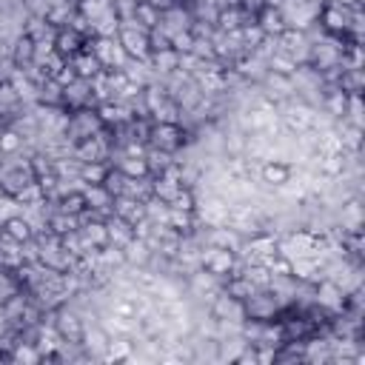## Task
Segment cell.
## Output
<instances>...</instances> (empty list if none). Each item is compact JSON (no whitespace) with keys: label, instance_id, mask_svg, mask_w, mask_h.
Listing matches in <instances>:
<instances>
[{"label":"cell","instance_id":"cell-1","mask_svg":"<svg viewBox=\"0 0 365 365\" xmlns=\"http://www.w3.org/2000/svg\"><path fill=\"white\" fill-rule=\"evenodd\" d=\"M188 140H191V134H188L180 123H154L151 131H148L151 148H160V151H165V154L180 151Z\"/></svg>","mask_w":365,"mask_h":365},{"label":"cell","instance_id":"cell-2","mask_svg":"<svg viewBox=\"0 0 365 365\" xmlns=\"http://www.w3.org/2000/svg\"><path fill=\"white\" fill-rule=\"evenodd\" d=\"M279 311H282V305H279L277 294L268 291V288H257L248 299H242V314H245V319L268 322V319H274Z\"/></svg>","mask_w":365,"mask_h":365},{"label":"cell","instance_id":"cell-3","mask_svg":"<svg viewBox=\"0 0 365 365\" xmlns=\"http://www.w3.org/2000/svg\"><path fill=\"white\" fill-rule=\"evenodd\" d=\"M100 128H103V120L97 117V108L83 106V108H74V111H71L66 137H71V140L77 143V140H83V137H94Z\"/></svg>","mask_w":365,"mask_h":365},{"label":"cell","instance_id":"cell-4","mask_svg":"<svg viewBox=\"0 0 365 365\" xmlns=\"http://www.w3.org/2000/svg\"><path fill=\"white\" fill-rule=\"evenodd\" d=\"M200 262H202V268H205L208 274H214V277H225V274H231V271L237 268V251L208 245V251L200 254Z\"/></svg>","mask_w":365,"mask_h":365},{"label":"cell","instance_id":"cell-5","mask_svg":"<svg viewBox=\"0 0 365 365\" xmlns=\"http://www.w3.org/2000/svg\"><path fill=\"white\" fill-rule=\"evenodd\" d=\"M282 117H285V128H288V131H297V134L311 131V128L317 125V114H314V108H311L308 103H302V100L285 106V114H282Z\"/></svg>","mask_w":365,"mask_h":365},{"label":"cell","instance_id":"cell-6","mask_svg":"<svg viewBox=\"0 0 365 365\" xmlns=\"http://www.w3.org/2000/svg\"><path fill=\"white\" fill-rule=\"evenodd\" d=\"M54 328H57V334L63 336V342H66V339H68V342H83L86 325H83V319H80L77 311H71V308H57V311H54Z\"/></svg>","mask_w":365,"mask_h":365},{"label":"cell","instance_id":"cell-7","mask_svg":"<svg viewBox=\"0 0 365 365\" xmlns=\"http://www.w3.org/2000/svg\"><path fill=\"white\" fill-rule=\"evenodd\" d=\"M319 23H322V29H325L328 37H345L348 34V23H351V9L325 6L319 11Z\"/></svg>","mask_w":365,"mask_h":365},{"label":"cell","instance_id":"cell-8","mask_svg":"<svg viewBox=\"0 0 365 365\" xmlns=\"http://www.w3.org/2000/svg\"><path fill=\"white\" fill-rule=\"evenodd\" d=\"M211 317L214 319H231V322H242L245 314H242V302L228 297L225 291L222 294H211Z\"/></svg>","mask_w":365,"mask_h":365},{"label":"cell","instance_id":"cell-9","mask_svg":"<svg viewBox=\"0 0 365 365\" xmlns=\"http://www.w3.org/2000/svg\"><path fill=\"white\" fill-rule=\"evenodd\" d=\"M86 37H88V34H80V31H74L71 26H68V29H57V31H54V51L63 54L66 60H71L74 54L83 51V40H86Z\"/></svg>","mask_w":365,"mask_h":365},{"label":"cell","instance_id":"cell-10","mask_svg":"<svg viewBox=\"0 0 365 365\" xmlns=\"http://www.w3.org/2000/svg\"><path fill=\"white\" fill-rule=\"evenodd\" d=\"M291 174L294 168L285 163V160H265L259 165V177L265 185H274V188H282L285 182H291Z\"/></svg>","mask_w":365,"mask_h":365},{"label":"cell","instance_id":"cell-11","mask_svg":"<svg viewBox=\"0 0 365 365\" xmlns=\"http://www.w3.org/2000/svg\"><path fill=\"white\" fill-rule=\"evenodd\" d=\"M277 254V237L268 231H257L251 234V240L245 242V262H257L259 257Z\"/></svg>","mask_w":365,"mask_h":365},{"label":"cell","instance_id":"cell-12","mask_svg":"<svg viewBox=\"0 0 365 365\" xmlns=\"http://www.w3.org/2000/svg\"><path fill=\"white\" fill-rule=\"evenodd\" d=\"M91 103V83L88 80H83V77H77L74 83H68V86H63V106L66 108H83V106H88Z\"/></svg>","mask_w":365,"mask_h":365},{"label":"cell","instance_id":"cell-13","mask_svg":"<svg viewBox=\"0 0 365 365\" xmlns=\"http://www.w3.org/2000/svg\"><path fill=\"white\" fill-rule=\"evenodd\" d=\"M111 214H117V217H123V220H128L134 225V222H140L145 217V202L143 200H134L128 194H120L111 202Z\"/></svg>","mask_w":365,"mask_h":365},{"label":"cell","instance_id":"cell-14","mask_svg":"<svg viewBox=\"0 0 365 365\" xmlns=\"http://www.w3.org/2000/svg\"><path fill=\"white\" fill-rule=\"evenodd\" d=\"M317 305L325 308V311H339L345 308V294L336 282L331 279H319V288H317Z\"/></svg>","mask_w":365,"mask_h":365},{"label":"cell","instance_id":"cell-15","mask_svg":"<svg viewBox=\"0 0 365 365\" xmlns=\"http://www.w3.org/2000/svg\"><path fill=\"white\" fill-rule=\"evenodd\" d=\"M254 23L262 29V34H271V37H277V34L285 29V17H282V11H279L277 6H268V3L254 14Z\"/></svg>","mask_w":365,"mask_h":365},{"label":"cell","instance_id":"cell-16","mask_svg":"<svg viewBox=\"0 0 365 365\" xmlns=\"http://www.w3.org/2000/svg\"><path fill=\"white\" fill-rule=\"evenodd\" d=\"M106 231H108V242H114V245H120V248L134 240V225H131L128 220L117 217V214H108V217H106Z\"/></svg>","mask_w":365,"mask_h":365},{"label":"cell","instance_id":"cell-17","mask_svg":"<svg viewBox=\"0 0 365 365\" xmlns=\"http://www.w3.org/2000/svg\"><path fill=\"white\" fill-rule=\"evenodd\" d=\"M80 191H83L88 208H94V211H100V214H106V217L111 214V202H114V197L106 191L103 182H97V185H83Z\"/></svg>","mask_w":365,"mask_h":365},{"label":"cell","instance_id":"cell-18","mask_svg":"<svg viewBox=\"0 0 365 365\" xmlns=\"http://www.w3.org/2000/svg\"><path fill=\"white\" fill-rule=\"evenodd\" d=\"M245 23H251L248 20V14L240 9V6H228V9H220L217 11V17H214V26H217V31H237L240 26H245Z\"/></svg>","mask_w":365,"mask_h":365},{"label":"cell","instance_id":"cell-19","mask_svg":"<svg viewBox=\"0 0 365 365\" xmlns=\"http://www.w3.org/2000/svg\"><path fill=\"white\" fill-rule=\"evenodd\" d=\"M208 245H217V248H231V251H237L240 248V234L231 228V225H211V231H208Z\"/></svg>","mask_w":365,"mask_h":365},{"label":"cell","instance_id":"cell-20","mask_svg":"<svg viewBox=\"0 0 365 365\" xmlns=\"http://www.w3.org/2000/svg\"><path fill=\"white\" fill-rule=\"evenodd\" d=\"M9 57H11V63H14L17 68L29 66V63L34 60V40H31L29 34H20V37L11 43V48H9Z\"/></svg>","mask_w":365,"mask_h":365},{"label":"cell","instance_id":"cell-21","mask_svg":"<svg viewBox=\"0 0 365 365\" xmlns=\"http://www.w3.org/2000/svg\"><path fill=\"white\" fill-rule=\"evenodd\" d=\"M174 231H180L182 237H191L194 234V225H197V211H182V208H171L168 205V220H165Z\"/></svg>","mask_w":365,"mask_h":365},{"label":"cell","instance_id":"cell-22","mask_svg":"<svg viewBox=\"0 0 365 365\" xmlns=\"http://www.w3.org/2000/svg\"><path fill=\"white\" fill-rule=\"evenodd\" d=\"M71 66H74L77 77H83V80H91L94 74H100V71H103L100 60H97L91 51H80V54H74V57H71Z\"/></svg>","mask_w":365,"mask_h":365},{"label":"cell","instance_id":"cell-23","mask_svg":"<svg viewBox=\"0 0 365 365\" xmlns=\"http://www.w3.org/2000/svg\"><path fill=\"white\" fill-rule=\"evenodd\" d=\"M123 254H125V262H128V265H140V268H143V265L151 259L154 251L148 248L145 240H137V237H134L128 245H123Z\"/></svg>","mask_w":365,"mask_h":365},{"label":"cell","instance_id":"cell-24","mask_svg":"<svg viewBox=\"0 0 365 365\" xmlns=\"http://www.w3.org/2000/svg\"><path fill=\"white\" fill-rule=\"evenodd\" d=\"M148 63H151L154 71L171 74V71L177 68V63H180V54H177L174 48H160V51H151V54H148Z\"/></svg>","mask_w":365,"mask_h":365},{"label":"cell","instance_id":"cell-25","mask_svg":"<svg viewBox=\"0 0 365 365\" xmlns=\"http://www.w3.org/2000/svg\"><path fill=\"white\" fill-rule=\"evenodd\" d=\"M37 103H43V106H63V86L54 77L43 80L37 86Z\"/></svg>","mask_w":365,"mask_h":365},{"label":"cell","instance_id":"cell-26","mask_svg":"<svg viewBox=\"0 0 365 365\" xmlns=\"http://www.w3.org/2000/svg\"><path fill=\"white\" fill-rule=\"evenodd\" d=\"M106 174H108V165H106L103 160L80 163V171H77V177H80V182H83V185H97V182H103V180H106Z\"/></svg>","mask_w":365,"mask_h":365},{"label":"cell","instance_id":"cell-27","mask_svg":"<svg viewBox=\"0 0 365 365\" xmlns=\"http://www.w3.org/2000/svg\"><path fill=\"white\" fill-rule=\"evenodd\" d=\"M160 17H163L160 9H154L148 0H137V6H134V20H137L145 31L154 29V26H160Z\"/></svg>","mask_w":365,"mask_h":365},{"label":"cell","instance_id":"cell-28","mask_svg":"<svg viewBox=\"0 0 365 365\" xmlns=\"http://www.w3.org/2000/svg\"><path fill=\"white\" fill-rule=\"evenodd\" d=\"M265 63H268V71L282 74V77H291V74L297 71V60H294L288 51H282V48H277Z\"/></svg>","mask_w":365,"mask_h":365},{"label":"cell","instance_id":"cell-29","mask_svg":"<svg viewBox=\"0 0 365 365\" xmlns=\"http://www.w3.org/2000/svg\"><path fill=\"white\" fill-rule=\"evenodd\" d=\"M11 240H17V242H23V240H31V225H29V220L23 217V214H14V217H9L3 225H0Z\"/></svg>","mask_w":365,"mask_h":365},{"label":"cell","instance_id":"cell-30","mask_svg":"<svg viewBox=\"0 0 365 365\" xmlns=\"http://www.w3.org/2000/svg\"><path fill=\"white\" fill-rule=\"evenodd\" d=\"M325 108H328L334 117H345L348 94H345L339 86H328V91H325Z\"/></svg>","mask_w":365,"mask_h":365},{"label":"cell","instance_id":"cell-31","mask_svg":"<svg viewBox=\"0 0 365 365\" xmlns=\"http://www.w3.org/2000/svg\"><path fill=\"white\" fill-rule=\"evenodd\" d=\"M83 208H88V205H86V197H83L80 188H74V191H68V194H63V197L57 200V211H63V214L77 217Z\"/></svg>","mask_w":365,"mask_h":365},{"label":"cell","instance_id":"cell-32","mask_svg":"<svg viewBox=\"0 0 365 365\" xmlns=\"http://www.w3.org/2000/svg\"><path fill=\"white\" fill-rule=\"evenodd\" d=\"M240 271H242V277H245L254 288H268V282H271V271H268L265 265H259V262H245Z\"/></svg>","mask_w":365,"mask_h":365},{"label":"cell","instance_id":"cell-33","mask_svg":"<svg viewBox=\"0 0 365 365\" xmlns=\"http://www.w3.org/2000/svg\"><path fill=\"white\" fill-rule=\"evenodd\" d=\"M9 83L14 86V91H17L20 100H37V86L23 74V68H14V74L9 77Z\"/></svg>","mask_w":365,"mask_h":365},{"label":"cell","instance_id":"cell-34","mask_svg":"<svg viewBox=\"0 0 365 365\" xmlns=\"http://www.w3.org/2000/svg\"><path fill=\"white\" fill-rule=\"evenodd\" d=\"M254 291H257V288H254L242 274H234V277L225 282V294H228V297H234V299H240V302H242V299H248Z\"/></svg>","mask_w":365,"mask_h":365},{"label":"cell","instance_id":"cell-35","mask_svg":"<svg viewBox=\"0 0 365 365\" xmlns=\"http://www.w3.org/2000/svg\"><path fill=\"white\" fill-rule=\"evenodd\" d=\"M117 168H120L125 177H148V163H145V157H128V154H123Z\"/></svg>","mask_w":365,"mask_h":365},{"label":"cell","instance_id":"cell-36","mask_svg":"<svg viewBox=\"0 0 365 365\" xmlns=\"http://www.w3.org/2000/svg\"><path fill=\"white\" fill-rule=\"evenodd\" d=\"M74 228H80V225H77V217H71V214L54 211V214L48 217V231L57 234V237H63V234H68V231H74Z\"/></svg>","mask_w":365,"mask_h":365},{"label":"cell","instance_id":"cell-37","mask_svg":"<svg viewBox=\"0 0 365 365\" xmlns=\"http://www.w3.org/2000/svg\"><path fill=\"white\" fill-rule=\"evenodd\" d=\"M71 14H74L71 3H60V6H51V9H48L46 23H48L51 29H66V23L71 20Z\"/></svg>","mask_w":365,"mask_h":365},{"label":"cell","instance_id":"cell-38","mask_svg":"<svg viewBox=\"0 0 365 365\" xmlns=\"http://www.w3.org/2000/svg\"><path fill=\"white\" fill-rule=\"evenodd\" d=\"M43 200H46V194H43V188H40L37 180H29V182L17 191V202H20V205H37V202H43Z\"/></svg>","mask_w":365,"mask_h":365},{"label":"cell","instance_id":"cell-39","mask_svg":"<svg viewBox=\"0 0 365 365\" xmlns=\"http://www.w3.org/2000/svg\"><path fill=\"white\" fill-rule=\"evenodd\" d=\"M145 163H148V174L160 177V174L171 165V154H165V151H160V148H151V151H145Z\"/></svg>","mask_w":365,"mask_h":365},{"label":"cell","instance_id":"cell-40","mask_svg":"<svg viewBox=\"0 0 365 365\" xmlns=\"http://www.w3.org/2000/svg\"><path fill=\"white\" fill-rule=\"evenodd\" d=\"M23 285H20V279H17V274H11L9 268H0V305L11 297V294H17Z\"/></svg>","mask_w":365,"mask_h":365},{"label":"cell","instance_id":"cell-41","mask_svg":"<svg viewBox=\"0 0 365 365\" xmlns=\"http://www.w3.org/2000/svg\"><path fill=\"white\" fill-rule=\"evenodd\" d=\"M60 248H63L66 254H71V257L77 259V257H80V254L86 251V245H83V237H80V231L74 228V231L63 234V237H60Z\"/></svg>","mask_w":365,"mask_h":365},{"label":"cell","instance_id":"cell-42","mask_svg":"<svg viewBox=\"0 0 365 365\" xmlns=\"http://www.w3.org/2000/svg\"><path fill=\"white\" fill-rule=\"evenodd\" d=\"M83 342H86L88 351H100V356H103L106 348H108V336H106V331H100V328H94V331H83Z\"/></svg>","mask_w":365,"mask_h":365},{"label":"cell","instance_id":"cell-43","mask_svg":"<svg viewBox=\"0 0 365 365\" xmlns=\"http://www.w3.org/2000/svg\"><path fill=\"white\" fill-rule=\"evenodd\" d=\"M23 145V137L14 128H3L0 131V154H14Z\"/></svg>","mask_w":365,"mask_h":365},{"label":"cell","instance_id":"cell-44","mask_svg":"<svg viewBox=\"0 0 365 365\" xmlns=\"http://www.w3.org/2000/svg\"><path fill=\"white\" fill-rule=\"evenodd\" d=\"M191 46H194V34H191L188 29H182V31H174V34H171V48H174L177 54L191 51Z\"/></svg>","mask_w":365,"mask_h":365},{"label":"cell","instance_id":"cell-45","mask_svg":"<svg viewBox=\"0 0 365 365\" xmlns=\"http://www.w3.org/2000/svg\"><path fill=\"white\" fill-rule=\"evenodd\" d=\"M191 285H194V291L197 294H214V274H208V271H200V274H194V279H191Z\"/></svg>","mask_w":365,"mask_h":365},{"label":"cell","instance_id":"cell-46","mask_svg":"<svg viewBox=\"0 0 365 365\" xmlns=\"http://www.w3.org/2000/svg\"><path fill=\"white\" fill-rule=\"evenodd\" d=\"M17 103H20V97H17L14 86H11V83H0V106H3L6 111H11Z\"/></svg>","mask_w":365,"mask_h":365},{"label":"cell","instance_id":"cell-47","mask_svg":"<svg viewBox=\"0 0 365 365\" xmlns=\"http://www.w3.org/2000/svg\"><path fill=\"white\" fill-rule=\"evenodd\" d=\"M54 80L60 83V86H68V83H74L77 80V71H74V66H71V60H66V66L54 74Z\"/></svg>","mask_w":365,"mask_h":365},{"label":"cell","instance_id":"cell-48","mask_svg":"<svg viewBox=\"0 0 365 365\" xmlns=\"http://www.w3.org/2000/svg\"><path fill=\"white\" fill-rule=\"evenodd\" d=\"M154 9H160V11H165V9H171V6H177L180 0H148Z\"/></svg>","mask_w":365,"mask_h":365},{"label":"cell","instance_id":"cell-49","mask_svg":"<svg viewBox=\"0 0 365 365\" xmlns=\"http://www.w3.org/2000/svg\"><path fill=\"white\" fill-rule=\"evenodd\" d=\"M334 6H342V9H354V6H359V0H336Z\"/></svg>","mask_w":365,"mask_h":365}]
</instances>
